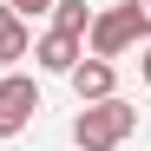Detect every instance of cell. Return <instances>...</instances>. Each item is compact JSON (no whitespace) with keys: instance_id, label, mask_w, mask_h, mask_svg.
Masks as SVG:
<instances>
[{"instance_id":"9c48e42d","label":"cell","mask_w":151,"mask_h":151,"mask_svg":"<svg viewBox=\"0 0 151 151\" xmlns=\"http://www.w3.org/2000/svg\"><path fill=\"white\" fill-rule=\"evenodd\" d=\"M7 13L13 20H40V13H53V0H7Z\"/></svg>"},{"instance_id":"6da1fadb","label":"cell","mask_w":151,"mask_h":151,"mask_svg":"<svg viewBox=\"0 0 151 151\" xmlns=\"http://www.w3.org/2000/svg\"><path fill=\"white\" fill-rule=\"evenodd\" d=\"M132 132H138V112L125 105V99L79 105V118H72V145H79V151H118Z\"/></svg>"},{"instance_id":"52a82bcc","label":"cell","mask_w":151,"mask_h":151,"mask_svg":"<svg viewBox=\"0 0 151 151\" xmlns=\"http://www.w3.org/2000/svg\"><path fill=\"white\" fill-rule=\"evenodd\" d=\"M27 53H33V27H27V20H13V27H7V33H0V66H7V72H13V66H20V59H27Z\"/></svg>"},{"instance_id":"277c9868","label":"cell","mask_w":151,"mask_h":151,"mask_svg":"<svg viewBox=\"0 0 151 151\" xmlns=\"http://www.w3.org/2000/svg\"><path fill=\"white\" fill-rule=\"evenodd\" d=\"M66 79H72V92H79V105H105V99H118V72H112V59H79Z\"/></svg>"},{"instance_id":"8fae6325","label":"cell","mask_w":151,"mask_h":151,"mask_svg":"<svg viewBox=\"0 0 151 151\" xmlns=\"http://www.w3.org/2000/svg\"><path fill=\"white\" fill-rule=\"evenodd\" d=\"M7 27H13V13H7V0H0V33H7Z\"/></svg>"},{"instance_id":"8992f818","label":"cell","mask_w":151,"mask_h":151,"mask_svg":"<svg viewBox=\"0 0 151 151\" xmlns=\"http://www.w3.org/2000/svg\"><path fill=\"white\" fill-rule=\"evenodd\" d=\"M46 20H53L46 33H66V40H86V27H92V7H86V0H53V13H46Z\"/></svg>"},{"instance_id":"5b68a950","label":"cell","mask_w":151,"mask_h":151,"mask_svg":"<svg viewBox=\"0 0 151 151\" xmlns=\"http://www.w3.org/2000/svg\"><path fill=\"white\" fill-rule=\"evenodd\" d=\"M79 59H86V40H66V33H40L33 40V66L40 72H59V79H66Z\"/></svg>"},{"instance_id":"7a4b0ae2","label":"cell","mask_w":151,"mask_h":151,"mask_svg":"<svg viewBox=\"0 0 151 151\" xmlns=\"http://www.w3.org/2000/svg\"><path fill=\"white\" fill-rule=\"evenodd\" d=\"M138 46L132 20H125L118 7H92V27H86V59H125Z\"/></svg>"},{"instance_id":"3957f363","label":"cell","mask_w":151,"mask_h":151,"mask_svg":"<svg viewBox=\"0 0 151 151\" xmlns=\"http://www.w3.org/2000/svg\"><path fill=\"white\" fill-rule=\"evenodd\" d=\"M40 112V86L27 72H0V138H20Z\"/></svg>"},{"instance_id":"ba28073f","label":"cell","mask_w":151,"mask_h":151,"mask_svg":"<svg viewBox=\"0 0 151 151\" xmlns=\"http://www.w3.org/2000/svg\"><path fill=\"white\" fill-rule=\"evenodd\" d=\"M118 13L132 20V33H138V46H145V40H151V0H125Z\"/></svg>"},{"instance_id":"30bf717a","label":"cell","mask_w":151,"mask_h":151,"mask_svg":"<svg viewBox=\"0 0 151 151\" xmlns=\"http://www.w3.org/2000/svg\"><path fill=\"white\" fill-rule=\"evenodd\" d=\"M138 72H145V86H151V40L138 46Z\"/></svg>"}]
</instances>
